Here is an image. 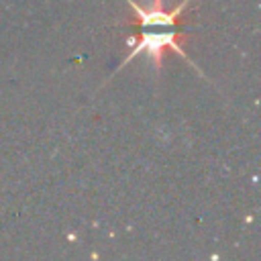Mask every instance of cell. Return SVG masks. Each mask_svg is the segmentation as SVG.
<instances>
[{
    "mask_svg": "<svg viewBox=\"0 0 261 261\" xmlns=\"http://www.w3.org/2000/svg\"><path fill=\"white\" fill-rule=\"evenodd\" d=\"M135 45V43H133ZM165 49H171L173 53H179L184 55V49H181V43H177V31L175 29H169L167 33H147L143 31L141 33V41L135 45V49L128 51L126 59L122 61L120 67H124L133 57H137L139 53H147L149 57H153L155 61V67H161V59H163V51Z\"/></svg>",
    "mask_w": 261,
    "mask_h": 261,
    "instance_id": "1",
    "label": "cell"
},
{
    "mask_svg": "<svg viewBox=\"0 0 261 261\" xmlns=\"http://www.w3.org/2000/svg\"><path fill=\"white\" fill-rule=\"evenodd\" d=\"M126 4L135 10L137 20L141 24V29H151V27H165V29H175V22L179 20L184 8L190 4V0H184L179 6H175L171 12L163 10V0H153V4L145 10L141 8L135 0H126Z\"/></svg>",
    "mask_w": 261,
    "mask_h": 261,
    "instance_id": "2",
    "label": "cell"
}]
</instances>
